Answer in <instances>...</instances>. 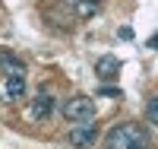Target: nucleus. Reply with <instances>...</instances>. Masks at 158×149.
Masks as SVG:
<instances>
[{
    "label": "nucleus",
    "mask_w": 158,
    "mask_h": 149,
    "mask_svg": "<svg viewBox=\"0 0 158 149\" xmlns=\"http://www.w3.org/2000/svg\"><path fill=\"white\" fill-rule=\"evenodd\" d=\"M104 149H149V130L142 124H117L104 137Z\"/></svg>",
    "instance_id": "obj_1"
},
{
    "label": "nucleus",
    "mask_w": 158,
    "mask_h": 149,
    "mask_svg": "<svg viewBox=\"0 0 158 149\" xmlns=\"http://www.w3.org/2000/svg\"><path fill=\"white\" fill-rule=\"evenodd\" d=\"M63 117L70 124H82V121H95V102L89 95H73L63 105Z\"/></svg>",
    "instance_id": "obj_2"
},
{
    "label": "nucleus",
    "mask_w": 158,
    "mask_h": 149,
    "mask_svg": "<svg viewBox=\"0 0 158 149\" xmlns=\"http://www.w3.org/2000/svg\"><path fill=\"white\" fill-rule=\"evenodd\" d=\"M70 146L73 149H89L92 143L98 140V124H92V121H82V124H73L70 127Z\"/></svg>",
    "instance_id": "obj_3"
},
{
    "label": "nucleus",
    "mask_w": 158,
    "mask_h": 149,
    "mask_svg": "<svg viewBox=\"0 0 158 149\" xmlns=\"http://www.w3.org/2000/svg\"><path fill=\"white\" fill-rule=\"evenodd\" d=\"M51 111H54V99H51L48 92H38L32 99V105H29V117L32 121H48Z\"/></svg>",
    "instance_id": "obj_4"
},
{
    "label": "nucleus",
    "mask_w": 158,
    "mask_h": 149,
    "mask_svg": "<svg viewBox=\"0 0 158 149\" xmlns=\"http://www.w3.org/2000/svg\"><path fill=\"white\" fill-rule=\"evenodd\" d=\"M60 7H67L76 19H89V16H95V13H98L101 0H60Z\"/></svg>",
    "instance_id": "obj_5"
},
{
    "label": "nucleus",
    "mask_w": 158,
    "mask_h": 149,
    "mask_svg": "<svg viewBox=\"0 0 158 149\" xmlns=\"http://www.w3.org/2000/svg\"><path fill=\"white\" fill-rule=\"evenodd\" d=\"M0 73L3 76H25V64L13 51H0Z\"/></svg>",
    "instance_id": "obj_6"
},
{
    "label": "nucleus",
    "mask_w": 158,
    "mask_h": 149,
    "mask_svg": "<svg viewBox=\"0 0 158 149\" xmlns=\"http://www.w3.org/2000/svg\"><path fill=\"white\" fill-rule=\"evenodd\" d=\"M0 92H3V99H6V102L22 99V95H25V76H6Z\"/></svg>",
    "instance_id": "obj_7"
},
{
    "label": "nucleus",
    "mask_w": 158,
    "mask_h": 149,
    "mask_svg": "<svg viewBox=\"0 0 158 149\" xmlns=\"http://www.w3.org/2000/svg\"><path fill=\"white\" fill-rule=\"evenodd\" d=\"M95 73H98V79H104V83H108V79H114L117 73H120V60L108 54V57H101V60L95 64Z\"/></svg>",
    "instance_id": "obj_8"
},
{
    "label": "nucleus",
    "mask_w": 158,
    "mask_h": 149,
    "mask_svg": "<svg viewBox=\"0 0 158 149\" xmlns=\"http://www.w3.org/2000/svg\"><path fill=\"white\" fill-rule=\"evenodd\" d=\"M146 121L149 124H158V95H152L149 105H146Z\"/></svg>",
    "instance_id": "obj_9"
},
{
    "label": "nucleus",
    "mask_w": 158,
    "mask_h": 149,
    "mask_svg": "<svg viewBox=\"0 0 158 149\" xmlns=\"http://www.w3.org/2000/svg\"><path fill=\"white\" fill-rule=\"evenodd\" d=\"M101 95H108V99H123V92H120V89H111V86H104V89H101Z\"/></svg>",
    "instance_id": "obj_10"
}]
</instances>
